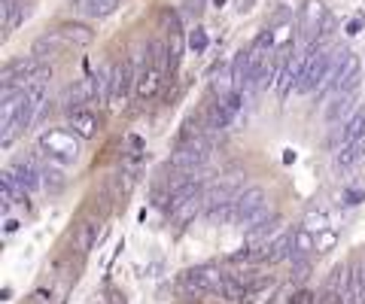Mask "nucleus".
Here are the masks:
<instances>
[{
    "instance_id": "nucleus-18",
    "label": "nucleus",
    "mask_w": 365,
    "mask_h": 304,
    "mask_svg": "<svg viewBox=\"0 0 365 304\" xmlns=\"http://www.w3.org/2000/svg\"><path fill=\"white\" fill-rule=\"evenodd\" d=\"M91 80V92H95V104H107L110 107V88H113V67H101L98 73L88 76Z\"/></svg>"
},
{
    "instance_id": "nucleus-10",
    "label": "nucleus",
    "mask_w": 365,
    "mask_h": 304,
    "mask_svg": "<svg viewBox=\"0 0 365 304\" xmlns=\"http://www.w3.org/2000/svg\"><path fill=\"white\" fill-rule=\"evenodd\" d=\"M61 104L67 112H76V110H86V104H95V92H91V80H83L71 85L61 98Z\"/></svg>"
},
{
    "instance_id": "nucleus-13",
    "label": "nucleus",
    "mask_w": 365,
    "mask_h": 304,
    "mask_svg": "<svg viewBox=\"0 0 365 304\" xmlns=\"http://www.w3.org/2000/svg\"><path fill=\"white\" fill-rule=\"evenodd\" d=\"M122 0H73V9L88 19H107L119 9Z\"/></svg>"
},
{
    "instance_id": "nucleus-4",
    "label": "nucleus",
    "mask_w": 365,
    "mask_h": 304,
    "mask_svg": "<svg viewBox=\"0 0 365 304\" xmlns=\"http://www.w3.org/2000/svg\"><path fill=\"white\" fill-rule=\"evenodd\" d=\"M137 83V73H134V64L131 61H122L113 67V88H110V110H122L125 100H128L131 88Z\"/></svg>"
},
{
    "instance_id": "nucleus-19",
    "label": "nucleus",
    "mask_w": 365,
    "mask_h": 304,
    "mask_svg": "<svg viewBox=\"0 0 365 304\" xmlns=\"http://www.w3.org/2000/svg\"><path fill=\"white\" fill-rule=\"evenodd\" d=\"M40 174H43V189H46L49 195H58L61 189L67 186V177H64V171H61V164L49 162V164L40 167Z\"/></svg>"
},
{
    "instance_id": "nucleus-20",
    "label": "nucleus",
    "mask_w": 365,
    "mask_h": 304,
    "mask_svg": "<svg viewBox=\"0 0 365 304\" xmlns=\"http://www.w3.org/2000/svg\"><path fill=\"white\" fill-rule=\"evenodd\" d=\"M25 16H28V4H21V0H0V19H4L6 31H13Z\"/></svg>"
},
{
    "instance_id": "nucleus-5",
    "label": "nucleus",
    "mask_w": 365,
    "mask_h": 304,
    "mask_svg": "<svg viewBox=\"0 0 365 304\" xmlns=\"http://www.w3.org/2000/svg\"><path fill=\"white\" fill-rule=\"evenodd\" d=\"M356 110H359L356 107V92H338V95L329 98L323 119H326V125H347V119Z\"/></svg>"
},
{
    "instance_id": "nucleus-11",
    "label": "nucleus",
    "mask_w": 365,
    "mask_h": 304,
    "mask_svg": "<svg viewBox=\"0 0 365 304\" xmlns=\"http://www.w3.org/2000/svg\"><path fill=\"white\" fill-rule=\"evenodd\" d=\"M71 43H67L58 31H52V33H46V37H40L37 43H34V49H31V55L37 61H46V58H55V55H61Z\"/></svg>"
},
{
    "instance_id": "nucleus-9",
    "label": "nucleus",
    "mask_w": 365,
    "mask_h": 304,
    "mask_svg": "<svg viewBox=\"0 0 365 304\" xmlns=\"http://www.w3.org/2000/svg\"><path fill=\"white\" fill-rule=\"evenodd\" d=\"M280 229V213H268V216L256 219L253 225H247V241L253 246H265L268 238H274Z\"/></svg>"
},
{
    "instance_id": "nucleus-21",
    "label": "nucleus",
    "mask_w": 365,
    "mask_h": 304,
    "mask_svg": "<svg viewBox=\"0 0 365 304\" xmlns=\"http://www.w3.org/2000/svg\"><path fill=\"white\" fill-rule=\"evenodd\" d=\"M317 246V241H314V231L311 229H295V246H292V262H299V258H307L311 256V250Z\"/></svg>"
},
{
    "instance_id": "nucleus-12",
    "label": "nucleus",
    "mask_w": 365,
    "mask_h": 304,
    "mask_svg": "<svg viewBox=\"0 0 365 304\" xmlns=\"http://www.w3.org/2000/svg\"><path fill=\"white\" fill-rule=\"evenodd\" d=\"M101 241V219H83L76 225V253L95 250V243Z\"/></svg>"
},
{
    "instance_id": "nucleus-7",
    "label": "nucleus",
    "mask_w": 365,
    "mask_h": 304,
    "mask_svg": "<svg viewBox=\"0 0 365 304\" xmlns=\"http://www.w3.org/2000/svg\"><path fill=\"white\" fill-rule=\"evenodd\" d=\"M162 76H165L162 67L143 61V67L137 70V83H134L137 98H140V100H153L158 95V88H162Z\"/></svg>"
},
{
    "instance_id": "nucleus-3",
    "label": "nucleus",
    "mask_w": 365,
    "mask_h": 304,
    "mask_svg": "<svg viewBox=\"0 0 365 304\" xmlns=\"http://www.w3.org/2000/svg\"><path fill=\"white\" fill-rule=\"evenodd\" d=\"M265 207H268V192L265 189H244L241 195L235 198V219L232 225H253L256 219L265 216Z\"/></svg>"
},
{
    "instance_id": "nucleus-14",
    "label": "nucleus",
    "mask_w": 365,
    "mask_h": 304,
    "mask_svg": "<svg viewBox=\"0 0 365 304\" xmlns=\"http://www.w3.org/2000/svg\"><path fill=\"white\" fill-rule=\"evenodd\" d=\"M353 143H365V107L353 112L347 125H341V146H353Z\"/></svg>"
},
{
    "instance_id": "nucleus-23",
    "label": "nucleus",
    "mask_w": 365,
    "mask_h": 304,
    "mask_svg": "<svg viewBox=\"0 0 365 304\" xmlns=\"http://www.w3.org/2000/svg\"><path fill=\"white\" fill-rule=\"evenodd\" d=\"M189 49L195 52V55H204V52H207V31H204V28H195V31H192V33H189Z\"/></svg>"
},
{
    "instance_id": "nucleus-17",
    "label": "nucleus",
    "mask_w": 365,
    "mask_h": 304,
    "mask_svg": "<svg viewBox=\"0 0 365 304\" xmlns=\"http://www.w3.org/2000/svg\"><path fill=\"white\" fill-rule=\"evenodd\" d=\"M58 33L71 46H88V43L95 40V31L83 25V21H64V25H58Z\"/></svg>"
},
{
    "instance_id": "nucleus-1",
    "label": "nucleus",
    "mask_w": 365,
    "mask_h": 304,
    "mask_svg": "<svg viewBox=\"0 0 365 304\" xmlns=\"http://www.w3.org/2000/svg\"><path fill=\"white\" fill-rule=\"evenodd\" d=\"M79 140H83V137L73 134V131H67V128H49V131L40 134L37 146H40V152L49 162L67 167V164L79 162Z\"/></svg>"
},
{
    "instance_id": "nucleus-2",
    "label": "nucleus",
    "mask_w": 365,
    "mask_h": 304,
    "mask_svg": "<svg viewBox=\"0 0 365 304\" xmlns=\"http://www.w3.org/2000/svg\"><path fill=\"white\" fill-rule=\"evenodd\" d=\"M207 162H210V143L201 131L182 134L180 146L174 150V155H170V167H174L177 174H195Z\"/></svg>"
},
{
    "instance_id": "nucleus-22",
    "label": "nucleus",
    "mask_w": 365,
    "mask_h": 304,
    "mask_svg": "<svg viewBox=\"0 0 365 304\" xmlns=\"http://www.w3.org/2000/svg\"><path fill=\"white\" fill-rule=\"evenodd\" d=\"M362 152H365V143L338 146V152H335V167H350V164H356V162L362 159Z\"/></svg>"
},
{
    "instance_id": "nucleus-16",
    "label": "nucleus",
    "mask_w": 365,
    "mask_h": 304,
    "mask_svg": "<svg viewBox=\"0 0 365 304\" xmlns=\"http://www.w3.org/2000/svg\"><path fill=\"white\" fill-rule=\"evenodd\" d=\"M9 171L16 174V179L28 189V192H37V189H43V174H40V167L34 162H16Z\"/></svg>"
},
{
    "instance_id": "nucleus-24",
    "label": "nucleus",
    "mask_w": 365,
    "mask_h": 304,
    "mask_svg": "<svg viewBox=\"0 0 365 304\" xmlns=\"http://www.w3.org/2000/svg\"><path fill=\"white\" fill-rule=\"evenodd\" d=\"M16 229H19V222L16 219H6V234H13Z\"/></svg>"
},
{
    "instance_id": "nucleus-6",
    "label": "nucleus",
    "mask_w": 365,
    "mask_h": 304,
    "mask_svg": "<svg viewBox=\"0 0 365 304\" xmlns=\"http://www.w3.org/2000/svg\"><path fill=\"white\" fill-rule=\"evenodd\" d=\"M326 19H329V13H326L323 0H304V6H302V16H299V28H302V33H304V37L314 43L317 31H323Z\"/></svg>"
},
{
    "instance_id": "nucleus-15",
    "label": "nucleus",
    "mask_w": 365,
    "mask_h": 304,
    "mask_svg": "<svg viewBox=\"0 0 365 304\" xmlns=\"http://www.w3.org/2000/svg\"><path fill=\"white\" fill-rule=\"evenodd\" d=\"M71 128H73V134H79L83 140H91L98 134V128H101V122H98V116L91 110H76V112H71Z\"/></svg>"
},
{
    "instance_id": "nucleus-8",
    "label": "nucleus",
    "mask_w": 365,
    "mask_h": 304,
    "mask_svg": "<svg viewBox=\"0 0 365 304\" xmlns=\"http://www.w3.org/2000/svg\"><path fill=\"white\" fill-rule=\"evenodd\" d=\"M237 195H241V179H237V177L220 179V183H213L207 192H204V210L220 207V204H232Z\"/></svg>"
}]
</instances>
